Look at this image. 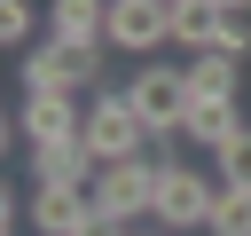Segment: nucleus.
Wrapping results in <instances>:
<instances>
[{
    "instance_id": "f257e3e1",
    "label": "nucleus",
    "mask_w": 251,
    "mask_h": 236,
    "mask_svg": "<svg viewBox=\"0 0 251 236\" xmlns=\"http://www.w3.org/2000/svg\"><path fill=\"white\" fill-rule=\"evenodd\" d=\"M126 102L141 110V126H149V142H173V134H188V110H196V87H188V63H141L133 79H126Z\"/></svg>"
},
{
    "instance_id": "f03ea898",
    "label": "nucleus",
    "mask_w": 251,
    "mask_h": 236,
    "mask_svg": "<svg viewBox=\"0 0 251 236\" xmlns=\"http://www.w3.org/2000/svg\"><path fill=\"white\" fill-rule=\"evenodd\" d=\"M212 205H220V181L188 157H165V181H157V220L149 228H212Z\"/></svg>"
},
{
    "instance_id": "7ed1b4c3",
    "label": "nucleus",
    "mask_w": 251,
    "mask_h": 236,
    "mask_svg": "<svg viewBox=\"0 0 251 236\" xmlns=\"http://www.w3.org/2000/svg\"><path fill=\"white\" fill-rule=\"evenodd\" d=\"M157 181H165V157H118L94 181V212H110V220H157Z\"/></svg>"
},
{
    "instance_id": "20e7f679",
    "label": "nucleus",
    "mask_w": 251,
    "mask_h": 236,
    "mask_svg": "<svg viewBox=\"0 0 251 236\" xmlns=\"http://www.w3.org/2000/svg\"><path fill=\"white\" fill-rule=\"evenodd\" d=\"M86 149H94L102 165L149 157V126H141V110L126 102V87H118V94H86Z\"/></svg>"
},
{
    "instance_id": "39448f33",
    "label": "nucleus",
    "mask_w": 251,
    "mask_h": 236,
    "mask_svg": "<svg viewBox=\"0 0 251 236\" xmlns=\"http://www.w3.org/2000/svg\"><path fill=\"white\" fill-rule=\"evenodd\" d=\"M165 39H173V0H110V24H102V47L110 55L157 63Z\"/></svg>"
},
{
    "instance_id": "423d86ee",
    "label": "nucleus",
    "mask_w": 251,
    "mask_h": 236,
    "mask_svg": "<svg viewBox=\"0 0 251 236\" xmlns=\"http://www.w3.org/2000/svg\"><path fill=\"white\" fill-rule=\"evenodd\" d=\"M24 142H31V149L86 142V102H78V94H24Z\"/></svg>"
},
{
    "instance_id": "0eeeda50",
    "label": "nucleus",
    "mask_w": 251,
    "mask_h": 236,
    "mask_svg": "<svg viewBox=\"0 0 251 236\" xmlns=\"http://www.w3.org/2000/svg\"><path fill=\"white\" fill-rule=\"evenodd\" d=\"M102 181V157L86 142H63V149H31V189H94Z\"/></svg>"
},
{
    "instance_id": "6e6552de",
    "label": "nucleus",
    "mask_w": 251,
    "mask_h": 236,
    "mask_svg": "<svg viewBox=\"0 0 251 236\" xmlns=\"http://www.w3.org/2000/svg\"><path fill=\"white\" fill-rule=\"evenodd\" d=\"M24 220H31L39 236H78V228L94 220V189H31Z\"/></svg>"
},
{
    "instance_id": "1a4fd4ad",
    "label": "nucleus",
    "mask_w": 251,
    "mask_h": 236,
    "mask_svg": "<svg viewBox=\"0 0 251 236\" xmlns=\"http://www.w3.org/2000/svg\"><path fill=\"white\" fill-rule=\"evenodd\" d=\"M102 24H110V0H47V39L55 47L102 39Z\"/></svg>"
},
{
    "instance_id": "9d476101",
    "label": "nucleus",
    "mask_w": 251,
    "mask_h": 236,
    "mask_svg": "<svg viewBox=\"0 0 251 236\" xmlns=\"http://www.w3.org/2000/svg\"><path fill=\"white\" fill-rule=\"evenodd\" d=\"M235 134H243V110H235V102H196V110H188V134H180V142H196L204 157H220V149H227Z\"/></svg>"
},
{
    "instance_id": "9b49d317",
    "label": "nucleus",
    "mask_w": 251,
    "mask_h": 236,
    "mask_svg": "<svg viewBox=\"0 0 251 236\" xmlns=\"http://www.w3.org/2000/svg\"><path fill=\"white\" fill-rule=\"evenodd\" d=\"M220 39V8L212 0H173V47L180 55H212Z\"/></svg>"
},
{
    "instance_id": "f8f14e48",
    "label": "nucleus",
    "mask_w": 251,
    "mask_h": 236,
    "mask_svg": "<svg viewBox=\"0 0 251 236\" xmlns=\"http://www.w3.org/2000/svg\"><path fill=\"white\" fill-rule=\"evenodd\" d=\"M235 71H243V63L220 55V47H212V55H188V87H196V102H235Z\"/></svg>"
},
{
    "instance_id": "ddd939ff",
    "label": "nucleus",
    "mask_w": 251,
    "mask_h": 236,
    "mask_svg": "<svg viewBox=\"0 0 251 236\" xmlns=\"http://www.w3.org/2000/svg\"><path fill=\"white\" fill-rule=\"evenodd\" d=\"M24 94H71V63H63L55 39L47 47H24Z\"/></svg>"
},
{
    "instance_id": "4468645a",
    "label": "nucleus",
    "mask_w": 251,
    "mask_h": 236,
    "mask_svg": "<svg viewBox=\"0 0 251 236\" xmlns=\"http://www.w3.org/2000/svg\"><path fill=\"white\" fill-rule=\"evenodd\" d=\"M212 236H251V189H220V205H212Z\"/></svg>"
},
{
    "instance_id": "2eb2a0df",
    "label": "nucleus",
    "mask_w": 251,
    "mask_h": 236,
    "mask_svg": "<svg viewBox=\"0 0 251 236\" xmlns=\"http://www.w3.org/2000/svg\"><path fill=\"white\" fill-rule=\"evenodd\" d=\"M212 165H220V189H251V126H243V134H235Z\"/></svg>"
},
{
    "instance_id": "dca6fc26",
    "label": "nucleus",
    "mask_w": 251,
    "mask_h": 236,
    "mask_svg": "<svg viewBox=\"0 0 251 236\" xmlns=\"http://www.w3.org/2000/svg\"><path fill=\"white\" fill-rule=\"evenodd\" d=\"M102 55H110L102 39H78V47H63V63H71V87H94V79H102Z\"/></svg>"
},
{
    "instance_id": "f3484780",
    "label": "nucleus",
    "mask_w": 251,
    "mask_h": 236,
    "mask_svg": "<svg viewBox=\"0 0 251 236\" xmlns=\"http://www.w3.org/2000/svg\"><path fill=\"white\" fill-rule=\"evenodd\" d=\"M212 47L243 63V55H251V16H220V39H212Z\"/></svg>"
},
{
    "instance_id": "a211bd4d",
    "label": "nucleus",
    "mask_w": 251,
    "mask_h": 236,
    "mask_svg": "<svg viewBox=\"0 0 251 236\" xmlns=\"http://www.w3.org/2000/svg\"><path fill=\"white\" fill-rule=\"evenodd\" d=\"M0 39H8V47L31 39V0H0Z\"/></svg>"
},
{
    "instance_id": "6ab92c4d",
    "label": "nucleus",
    "mask_w": 251,
    "mask_h": 236,
    "mask_svg": "<svg viewBox=\"0 0 251 236\" xmlns=\"http://www.w3.org/2000/svg\"><path fill=\"white\" fill-rule=\"evenodd\" d=\"M212 8H220V16H251V0H212Z\"/></svg>"
},
{
    "instance_id": "aec40b11",
    "label": "nucleus",
    "mask_w": 251,
    "mask_h": 236,
    "mask_svg": "<svg viewBox=\"0 0 251 236\" xmlns=\"http://www.w3.org/2000/svg\"><path fill=\"white\" fill-rule=\"evenodd\" d=\"M0 236H24V220H0Z\"/></svg>"
},
{
    "instance_id": "412c9836",
    "label": "nucleus",
    "mask_w": 251,
    "mask_h": 236,
    "mask_svg": "<svg viewBox=\"0 0 251 236\" xmlns=\"http://www.w3.org/2000/svg\"><path fill=\"white\" fill-rule=\"evenodd\" d=\"M133 236H173V228H133Z\"/></svg>"
}]
</instances>
